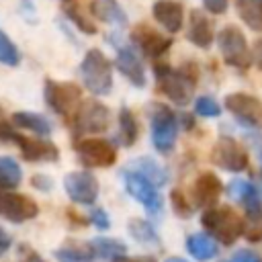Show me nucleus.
<instances>
[{"label":"nucleus","mask_w":262,"mask_h":262,"mask_svg":"<svg viewBox=\"0 0 262 262\" xmlns=\"http://www.w3.org/2000/svg\"><path fill=\"white\" fill-rule=\"evenodd\" d=\"M43 94H45L47 106L63 119L70 115H76L80 98H82V92L74 82H55V80L45 82Z\"/></svg>","instance_id":"nucleus-6"},{"label":"nucleus","mask_w":262,"mask_h":262,"mask_svg":"<svg viewBox=\"0 0 262 262\" xmlns=\"http://www.w3.org/2000/svg\"><path fill=\"white\" fill-rule=\"evenodd\" d=\"M223 184L215 172H201L192 184V196L196 207H215L219 196H221Z\"/></svg>","instance_id":"nucleus-16"},{"label":"nucleus","mask_w":262,"mask_h":262,"mask_svg":"<svg viewBox=\"0 0 262 262\" xmlns=\"http://www.w3.org/2000/svg\"><path fill=\"white\" fill-rule=\"evenodd\" d=\"M90 12L106 23V25H115V27H125L127 25V14L121 8V4L117 0H92L90 2Z\"/></svg>","instance_id":"nucleus-22"},{"label":"nucleus","mask_w":262,"mask_h":262,"mask_svg":"<svg viewBox=\"0 0 262 262\" xmlns=\"http://www.w3.org/2000/svg\"><path fill=\"white\" fill-rule=\"evenodd\" d=\"M184 246L186 252L199 262H209L219 254V244L209 233H190Z\"/></svg>","instance_id":"nucleus-21"},{"label":"nucleus","mask_w":262,"mask_h":262,"mask_svg":"<svg viewBox=\"0 0 262 262\" xmlns=\"http://www.w3.org/2000/svg\"><path fill=\"white\" fill-rule=\"evenodd\" d=\"M164 262H188V260H184V258H180V256H170V258H166Z\"/></svg>","instance_id":"nucleus-45"},{"label":"nucleus","mask_w":262,"mask_h":262,"mask_svg":"<svg viewBox=\"0 0 262 262\" xmlns=\"http://www.w3.org/2000/svg\"><path fill=\"white\" fill-rule=\"evenodd\" d=\"M55 258H57V262H94L90 244L59 248V250H55Z\"/></svg>","instance_id":"nucleus-30"},{"label":"nucleus","mask_w":262,"mask_h":262,"mask_svg":"<svg viewBox=\"0 0 262 262\" xmlns=\"http://www.w3.org/2000/svg\"><path fill=\"white\" fill-rule=\"evenodd\" d=\"M186 39H188L192 45L201 47V49H207V47L213 43V39H215V31H213L211 20H209V18L205 16V12L199 10V8L190 10L188 29H186Z\"/></svg>","instance_id":"nucleus-19"},{"label":"nucleus","mask_w":262,"mask_h":262,"mask_svg":"<svg viewBox=\"0 0 262 262\" xmlns=\"http://www.w3.org/2000/svg\"><path fill=\"white\" fill-rule=\"evenodd\" d=\"M154 74L158 78L160 92L166 94L174 104L186 106L190 102L199 78L194 63H184V68L180 70H172L168 63H156Z\"/></svg>","instance_id":"nucleus-1"},{"label":"nucleus","mask_w":262,"mask_h":262,"mask_svg":"<svg viewBox=\"0 0 262 262\" xmlns=\"http://www.w3.org/2000/svg\"><path fill=\"white\" fill-rule=\"evenodd\" d=\"M16 145L20 147V154L27 162H55V160H59V149L51 141L20 137Z\"/></svg>","instance_id":"nucleus-20"},{"label":"nucleus","mask_w":262,"mask_h":262,"mask_svg":"<svg viewBox=\"0 0 262 262\" xmlns=\"http://www.w3.org/2000/svg\"><path fill=\"white\" fill-rule=\"evenodd\" d=\"M227 194L242 205L250 223H262V196L252 182L235 178L227 184Z\"/></svg>","instance_id":"nucleus-13"},{"label":"nucleus","mask_w":262,"mask_h":262,"mask_svg":"<svg viewBox=\"0 0 262 262\" xmlns=\"http://www.w3.org/2000/svg\"><path fill=\"white\" fill-rule=\"evenodd\" d=\"M194 111H196L199 117L213 119V117H219L221 115V104L213 96H199L196 102H194Z\"/></svg>","instance_id":"nucleus-34"},{"label":"nucleus","mask_w":262,"mask_h":262,"mask_svg":"<svg viewBox=\"0 0 262 262\" xmlns=\"http://www.w3.org/2000/svg\"><path fill=\"white\" fill-rule=\"evenodd\" d=\"M76 154H78V160L88 168H108L117 162V149L113 147V143L98 137L78 141Z\"/></svg>","instance_id":"nucleus-10"},{"label":"nucleus","mask_w":262,"mask_h":262,"mask_svg":"<svg viewBox=\"0 0 262 262\" xmlns=\"http://www.w3.org/2000/svg\"><path fill=\"white\" fill-rule=\"evenodd\" d=\"M211 162L227 172H244L248 168L250 158L242 143H237L229 135H223L215 141L211 149Z\"/></svg>","instance_id":"nucleus-8"},{"label":"nucleus","mask_w":262,"mask_h":262,"mask_svg":"<svg viewBox=\"0 0 262 262\" xmlns=\"http://www.w3.org/2000/svg\"><path fill=\"white\" fill-rule=\"evenodd\" d=\"M66 2H68V0H66Z\"/></svg>","instance_id":"nucleus-46"},{"label":"nucleus","mask_w":262,"mask_h":262,"mask_svg":"<svg viewBox=\"0 0 262 262\" xmlns=\"http://www.w3.org/2000/svg\"><path fill=\"white\" fill-rule=\"evenodd\" d=\"M113 262H156V258L154 256H137V258H131V256H119V258H115Z\"/></svg>","instance_id":"nucleus-42"},{"label":"nucleus","mask_w":262,"mask_h":262,"mask_svg":"<svg viewBox=\"0 0 262 262\" xmlns=\"http://www.w3.org/2000/svg\"><path fill=\"white\" fill-rule=\"evenodd\" d=\"M235 10L252 31L262 33V0H235Z\"/></svg>","instance_id":"nucleus-26"},{"label":"nucleus","mask_w":262,"mask_h":262,"mask_svg":"<svg viewBox=\"0 0 262 262\" xmlns=\"http://www.w3.org/2000/svg\"><path fill=\"white\" fill-rule=\"evenodd\" d=\"M90 244V250H92V256H98V258H104L108 262H113L115 258L119 256H125L127 254V246L115 237H94Z\"/></svg>","instance_id":"nucleus-24"},{"label":"nucleus","mask_w":262,"mask_h":262,"mask_svg":"<svg viewBox=\"0 0 262 262\" xmlns=\"http://www.w3.org/2000/svg\"><path fill=\"white\" fill-rule=\"evenodd\" d=\"M115 63H117V70L137 88H143L145 86V72H143V66L137 57V53L131 49V47H117V55H115Z\"/></svg>","instance_id":"nucleus-18"},{"label":"nucleus","mask_w":262,"mask_h":262,"mask_svg":"<svg viewBox=\"0 0 262 262\" xmlns=\"http://www.w3.org/2000/svg\"><path fill=\"white\" fill-rule=\"evenodd\" d=\"M203 4L211 14H223L227 10L229 0H203Z\"/></svg>","instance_id":"nucleus-38"},{"label":"nucleus","mask_w":262,"mask_h":262,"mask_svg":"<svg viewBox=\"0 0 262 262\" xmlns=\"http://www.w3.org/2000/svg\"><path fill=\"white\" fill-rule=\"evenodd\" d=\"M63 188L66 194L78 205H94V201L98 199V180L92 172L86 170L68 172L63 176Z\"/></svg>","instance_id":"nucleus-12"},{"label":"nucleus","mask_w":262,"mask_h":262,"mask_svg":"<svg viewBox=\"0 0 262 262\" xmlns=\"http://www.w3.org/2000/svg\"><path fill=\"white\" fill-rule=\"evenodd\" d=\"M170 203H172V211H174L178 217H182V219L190 217L192 211H194V207L190 205V201H188V196L184 194L182 188H174V190L170 192Z\"/></svg>","instance_id":"nucleus-33"},{"label":"nucleus","mask_w":262,"mask_h":262,"mask_svg":"<svg viewBox=\"0 0 262 262\" xmlns=\"http://www.w3.org/2000/svg\"><path fill=\"white\" fill-rule=\"evenodd\" d=\"M225 108L235 117L239 119L242 123L250 125V127H256L260 121H262V102L252 96V94H246V92H231L225 96Z\"/></svg>","instance_id":"nucleus-14"},{"label":"nucleus","mask_w":262,"mask_h":262,"mask_svg":"<svg viewBox=\"0 0 262 262\" xmlns=\"http://www.w3.org/2000/svg\"><path fill=\"white\" fill-rule=\"evenodd\" d=\"M137 137H139V123L131 113V108L123 106L119 111V141L123 143V147H131L137 141Z\"/></svg>","instance_id":"nucleus-25"},{"label":"nucleus","mask_w":262,"mask_h":262,"mask_svg":"<svg viewBox=\"0 0 262 262\" xmlns=\"http://www.w3.org/2000/svg\"><path fill=\"white\" fill-rule=\"evenodd\" d=\"M20 137H23V135H18V133L14 131V127L8 125V121L0 119V141H12V143H18Z\"/></svg>","instance_id":"nucleus-36"},{"label":"nucleus","mask_w":262,"mask_h":262,"mask_svg":"<svg viewBox=\"0 0 262 262\" xmlns=\"http://www.w3.org/2000/svg\"><path fill=\"white\" fill-rule=\"evenodd\" d=\"M131 39H133V43H135L147 57H160V55H164V53L170 49V45H172V39H170V37L158 33L156 29H151V27H147V25L135 27L133 33H131Z\"/></svg>","instance_id":"nucleus-15"},{"label":"nucleus","mask_w":262,"mask_h":262,"mask_svg":"<svg viewBox=\"0 0 262 262\" xmlns=\"http://www.w3.org/2000/svg\"><path fill=\"white\" fill-rule=\"evenodd\" d=\"M18 262H45V260H43L37 252H29V254H27V256H23Z\"/></svg>","instance_id":"nucleus-44"},{"label":"nucleus","mask_w":262,"mask_h":262,"mask_svg":"<svg viewBox=\"0 0 262 262\" xmlns=\"http://www.w3.org/2000/svg\"><path fill=\"white\" fill-rule=\"evenodd\" d=\"M123 182H125V188L127 192L145 207L147 213L151 215H160L162 209H164V201H162V194L158 192L156 184L151 180H147L143 174L135 172V170H125L123 172Z\"/></svg>","instance_id":"nucleus-7"},{"label":"nucleus","mask_w":262,"mask_h":262,"mask_svg":"<svg viewBox=\"0 0 262 262\" xmlns=\"http://www.w3.org/2000/svg\"><path fill=\"white\" fill-rule=\"evenodd\" d=\"M0 63L10 66V68H14V66L20 63V51H18V47L2 31H0Z\"/></svg>","instance_id":"nucleus-31"},{"label":"nucleus","mask_w":262,"mask_h":262,"mask_svg":"<svg viewBox=\"0 0 262 262\" xmlns=\"http://www.w3.org/2000/svg\"><path fill=\"white\" fill-rule=\"evenodd\" d=\"M108 108L98 100H86L74 115L76 133H102L108 129Z\"/></svg>","instance_id":"nucleus-11"},{"label":"nucleus","mask_w":262,"mask_h":262,"mask_svg":"<svg viewBox=\"0 0 262 262\" xmlns=\"http://www.w3.org/2000/svg\"><path fill=\"white\" fill-rule=\"evenodd\" d=\"M217 45L227 66L239 68V70H246L252 66V49L248 47L246 35L235 25H227L221 29L217 37Z\"/></svg>","instance_id":"nucleus-5"},{"label":"nucleus","mask_w":262,"mask_h":262,"mask_svg":"<svg viewBox=\"0 0 262 262\" xmlns=\"http://www.w3.org/2000/svg\"><path fill=\"white\" fill-rule=\"evenodd\" d=\"M90 223L94 227H98V229H108L111 227V219H108V215H106L104 209H94L90 213Z\"/></svg>","instance_id":"nucleus-35"},{"label":"nucleus","mask_w":262,"mask_h":262,"mask_svg":"<svg viewBox=\"0 0 262 262\" xmlns=\"http://www.w3.org/2000/svg\"><path fill=\"white\" fill-rule=\"evenodd\" d=\"M12 123L18 127V129H25V131H33L41 137L49 135L51 133V123L47 117L39 115V113H31V111H16L12 113Z\"/></svg>","instance_id":"nucleus-23"},{"label":"nucleus","mask_w":262,"mask_h":262,"mask_svg":"<svg viewBox=\"0 0 262 262\" xmlns=\"http://www.w3.org/2000/svg\"><path fill=\"white\" fill-rule=\"evenodd\" d=\"M147 115H149V127H151V143L156 151L160 154H170L176 143L178 135V121L176 115L172 113L170 106L162 102H151L147 104Z\"/></svg>","instance_id":"nucleus-4"},{"label":"nucleus","mask_w":262,"mask_h":262,"mask_svg":"<svg viewBox=\"0 0 262 262\" xmlns=\"http://www.w3.org/2000/svg\"><path fill=\"white\" fill-rule=\"evenodd\" d=\"M201 225L213 239L221 242L223 246H231L246 231V221L242 219V215H237V211L227 205L205 209V213L201 215Z\"/></svg>","instance_id":"nucleus-2"},{"label":"nucleus","mask_w":262,"mask_h":262,"mask_svg":"<svg viewBox=\"0 0 262 262\" xmlns=\"http://www.w3.org/2000/svg\"><path fill=\"white\" fill-rule=\"evenodd\" d=\"M23 180V170L16 164V160L8 156H0V188L12 190L20 184Z\"/></svg>","instance_id":"nucleus-27"},{"label":"nucleus","mask_w":262,"mask_h":262,"mask_svg":"<svg viewBox=\"0 0 262 262\" xmlns=\"http://www.w3.org/2000/svg\"><path fill=\"white\" fill-rule=\"evenodd\" d=\"M244 235L248 237V242H260L262 239V223H250V227L246 225Z\"/></svg>","instance_id":"nucleus-40"},{"label":"nucleus","mask_w":262,"mask_h":262,"mask_svg":"<svg viewBox=\"0 0 262 262\" xmlns=\"http://www.w3.org/2000/svg\"><path fill=\"white\" fill-rule=\"evenodd\" d=\"M31 184L35 186V188H39V190H51V186H53V182H51V178L49 176H45V174H35L33 178H31Z\"/></svg>","instance_id":"nucleus-39"},{"label":"nucleus","mask_w":262,"mask_h":262,"mask_svg":"<svg viewBox=\"0 0 262 262\" xmlns=\"http://www.w3.org/2000/svg\"><path fill=\"white\" fill-rule=\"evenodd\" d=\"M229 262H262V258L252 250H237V252H233Z\"/></svg>","instance_id":"nucleus-37"},{"label":"nucleus","mask_w":262,"mask_h":262,"mask_svg":"<svg viewBox=\"0 0 262 262\" xmlns=\"http://www.w3.org/2000/svg\"><path fill=\"white\" fill-rule=\"evenodd\" d=\"M133 164H135V172L143 174V176H145L147 180H151L156 186L166 184V180H168V172H166L158 162H154L151 158H139V160H135Z\"/></svg>","instance_id":"nucleus-29"},{"label":"nucleus","mask_w":262,"mask_h":262,"mask_svg":"<svg viewBox=\"0 0 262 262\" xmlns=\"http://www.w3.org/2000/svg\"><path fill=\"white\" fill-rule=\"evenodd\" d=\"M10 244H12V239H10V235L0 227V256L2 254H6L8 252V248H10Z\"/></svg>","instance_id":"nucleus-43"},{"label":"nucleus","mask_w":262,"mask_h":262,"mask_svg":"<svg viewBox=\"0 0 262 262\" xmlns=\"http://www.w3.org/2000/svg\"><path fill=\"white\" fill-rule=\"evenodd\" d=\"M80 76H82L84 86L96 96L108 94L113 90V68H111V61L96 47L86 51V55H84V59L80 63Z\"/></svg>","instance_id":"nucleus-3"},{"label":"nucleus","mask_w":262,"mask_h":262,"mask_svg":"<svg viewBox=\"0 0 262 262\" xmlns=\"http://www.w3.org/2000/svg\"><path fill=\"white\" fill-rule=\"evenodd\" d=\"M66 14H68V18H70L82 33H86V35H96V33H98L96 25L90 20V16H86V14L82 12V8H80L78 4L66 6Z\"/></svg>","instance_id":"nucleus-32"},{"label":"nucleus","mask_w":262,"mask_h":262,"mask_svg":"<svg viewBox=\"0 0 262 262\" xmlns=\"http://www.w3.org/2000/svg\"><path fill=\"white\" fill-rule=\"evenodd\" d=\"M131 237L139 244H145V246H158L160 239H158V233L154 229V225L145 219H131L129 225H127Z\"/></svg>","instance_id":"nucleus-28"},{"label":"nucleus","mask_w":262,"mask_h":262,"mask_svg":"<svg viewBox=\"0 0 262 262\" xmlns=\"http://www.w3.org/2000/svg\"><path fill=\"white\" fill-rule=\"evenodd\" d=\"M252 61L256 63L258 70H262V37L254 41V47H252Z\"/></svg>","instance_id":"nucleus-41"},{"label":"nucleus","mask_w":262,"mask_h":262,"mask_svg":"<svg viewBox=\"0 0 262 262\" xmlns=\"http://www.w3.org/2000/svg\"><path fill=\"white\" fill-rule=\"evenodd\" d=\"M39 215V205L20 192L0 188V217L10 223H25Z\"/></svg>","instance_id":"nucleus-9"},{"label":"nucleus","mask_w":262,"mask_h":262,"mask_svg":"<svg viewBox=\"0 0 262 262\" xmlns=\"http://www.w3.org/2000/svg\"><path fill=\"white\" fill-rule=\"evenodd\" d=\"M151 14L168 33H178L182 29L184 8L178 0H156L151 6Z\"/></svg>","instance_id":"nucleus-17"}]
</instances>
